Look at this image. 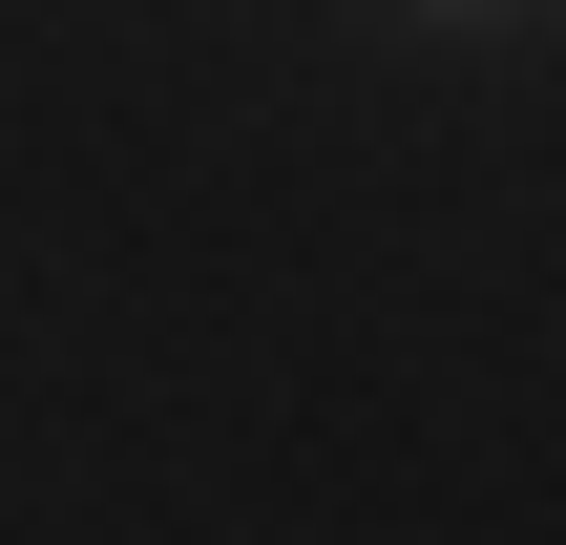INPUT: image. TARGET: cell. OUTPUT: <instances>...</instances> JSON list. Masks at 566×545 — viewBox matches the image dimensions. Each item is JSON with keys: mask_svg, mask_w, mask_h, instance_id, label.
<instances>
[{"mask_svg": "<svg viewBox=\"0 0 566 545\" xmlns=\"http://www.w3.org/2000/svg\"><path fill=\"white\" fill-rule=\"evenodd\" d=\"M399 21H525V0H399Z\"/></svg>", "mask_w": 566, "mask_h": 545, "instance_id": "obj_1", "label": "cell"}]
</instances>
